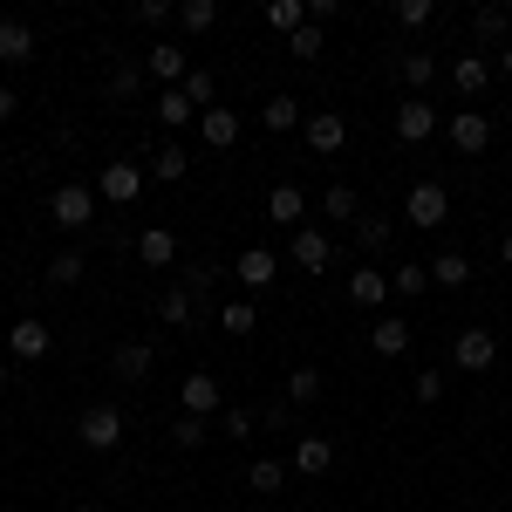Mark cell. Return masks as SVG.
<instances>
[{"label": "cell", "mask_w": 512, "mask_h": 512, "mask_svg": "<svg viewBox=\"0 0 512 512\" xmlns=\"http://www.w3.org/2000/svg\"><path fill=\"white\" fill-rule=\"evenodd\" d=\"M444 219H451V192H444L437 178L410 185V198H403V226H417V233H437Z\"/></svg>", "instance_id": "obj_1"}, {"label": "cell", "mask_w": 512, "mask_h": 512, "mask_svg": "<svg viewBox=\"0 0 512 512\" xmlns=\"http://www.w3.org/2000/svg\"><path fill=\"white\" fill-rule=\"evenodd\" d=\"M48 219H55L62 233H82V226L96 219V185H55V192H48Z\"/></svg>", "instance_id": "obj_2"}, {"label": "cell", "mask_w": 512, "mask_h": 512, "mask_svg": "<svg viewBox=\"0 0 512 512\" xmlns=\"http://www.w3.org/2000/svg\"><path fill=\"white\" fill-rule=\"evenodd\" d=\"M76 437H82V451H117L123 444V410L117 403H89L76 417Z\"/></svg>", "instance_id": "obj_3"}, {"label": "cell", "mask_w": 512, "mask_h": 512, "mask_svg": "<svg viewBox=\"0 0 512 512\" xmlns=\"http://www.w3.org/2000/svg\"><path fill=\"white\" fill-rule=\"evenodd\" d=\"M144 185H151V171H144V164H130V158H117V164H103V171H96V198H110V205H137Z\"/></svg>", "instance_id": "obj_4"}, {"label": "cell", "mask_w": 512, "mask_h": 512, "mask_svg": "<svg viewBox=\"0 0 512 512\" xmlns=\"http://www.w3.org/2000/svg\"><path fill=\"white\" fill-rule=\"evenodd\" d=\"M451 362H458L465 376H485V369L499 362V335H492V328H458V335H451Z\"/></svg>", "instance_id": "obj_5"}, {"label": "cell", "mask_w": 512, "mask_h": 512, "mask_svg": "<svg viewBox=\"0 0 512 512\" xmlns=\"http://www.w3.org/2000/svg\"><path fill=\"white\" fill-rule=\"evenodd\" d=\"M444 137H451L458 158H478V151L492 144V117H485V110H458V117L444 123Z\"/></svg>", "instance_id": "obj_6"}, {"label": "cell", "mask_w": 512, "mask_h": 512, "mask_svg": "<svg viewBox=\"0 0 512 512\" xmlns=\"http://www.w3.org/2000/svg\"><path fill=\"white\" fill-rule=\"evenodd\" d=\"M301 130H308V151H315V158H335V151L349 144V117H342V110H315Z\"/></svg>", "instance_id": "obj_7"}, {"label": "cell", "mask_w": 512, "mask_h": 512, "mask_svg": "<svg viewBox=\"0 0 512 512\" xmlns=\"http://www.w3.org/2000/svg\"><path fill=\"white\" fill-rule=\"evenodd\" d=\"M144 76H158V82H171V89H185L192 62H185V48H178V41H151V48H144Z\"/></svg>", "instance_id": "obj_8"}, {"label": "cell", "mask_w": 512, "mask_h": 512, "mask_svg": "<svg viewBox=\"0 0 512 512\" xmlns=\"http://www.w3.org/2000/svg\"><path fill=\"white\" fill-rule=\"evenodd\" d=\"M437 123H444V117H437L424 96H403V110H396V137H403V144H431Z\"/></svg>", "instance_id": "obj_9"}, {"label": "cell", "mask_w": 512, "mask_h": 512, "mask_svg": "<svg viewBox=\"0 0 512 512\" xmlns=\"http://www.w3.org/2000/svg\"><path fill=\"white\" fill-rule=\"evenodd\" d=\"M239 287H246V294H267V287H274L280 280V260L274 253H267V246H246V253H239Z\"/></svg>", "instance_id": "obj_10"}, {"label": "cell", "mask_w": 512, "mask_h": 512, "mask_svg": "<svg viewBox=\"0 0 512 512\" xmlns=\"http://www.w3.org/2000/svg\"><path fill=\"white\" fill-rule=\"evenodd\" d=\"M48 349H55L48 321H14V328H7V355H14V362H41Z\"/></svg>", "instance_id": "obj_11"}, {"label": "cell", "mask_w": 512, "mask_h": 512, "mask_svg": "<svg viewBox=\"0 0 512 512\" xmlns=\"http://www.w3.org/2000/svg\"><path fill=\"white\" fill-rule=\"evenodd\" d=\"M410 342H417V335H410V321H403V315H376V321H369V349H376V355H390V362H396V355H410Z\"/></svg>", "instance_id": "obj_12"}, {"label": "cell", "mask_w": 512, "mask_h": 512, "mask_svg": "<svg viewBox=\"0 0 512 512\" xmlns=\"http://www.w3.org/2000/svg\"><path fill=\"white\" fill-rule=\"evenodd\" d=\"M267 219L287 226V233H301V219H308V192H301V185H274V192H267Z\"/></svg>", "instance_id": "obj_13"}, {"label": "cell", "mask_w": 512, "mask_h": 512, "mask_svg": "<svg viewBox=\"0 0 512 512\" xmlns=\"http://www.w3.org/2000/svg\"><path fill=\"white\" fill-rule=\"evenodd\" d=\"M294 472L301 478H328L335 472V444H328V437H294Z\"/></svg>", "instance_id": "obj_14"}, {"label": "cell", "mask_w": 512, "mask_h": 512, "mask_svg": "<svg viewBox=\"0 0 512 512\" xmlns=\"http://www.w3.org/2000/svg\"><path fill=\"white\" fill-rule=\"evenodd\" d=\"M287 260H294L301 274H321V267L335 260V246H328V233H315V226H301V233H294V253H287Z\"/></svg>", "instance_id": "obj_15"}, {"label": "cell", "mask_w": 512, "mask_h": 512, "mask_svg": "<svg viewBox=\"0 0 512 512\" xmlns=\"http://www.w3.org/2000/svg\"><path fill=\"white\" fill-rule=\"evenodd\" d=\"M451 89H458L465 103L485 96V89H492V62H485V55H458V62H451Z\"/></svg>", "instance_id": "obj_16"}, {"label": "cell", "mask_w": 512, "mask_h": 512, "mask_svg": "<svg viewBox=\"0 0 512 512\" xmlns=\"http://www.w3.org/2000/svg\"><path fill=\"white\" fill-rule=\"evenodd\" d=\"M0 62L7 69H28L35 62V28L28 21H0Z\"/></svg>", "instance_id": "obj_17"}, {"label": "cell", "mask_w": 512, "mask_h": 512, "mask_svg": "<svg viewBox=\"0 0 512 512\" xmlns=\"http://www.w3.org/2000/svg\"><path fill=\"white\" fill-rule=\"evenodd\" d=\"M349 301L355 308H383V301H390V274H383V267H355L349 274Z\"/></svg>", "instance_id": "obj_18"}, {"label": "cell", "mask_w": 512, "mask_h": 512, "mask_svg": "<svg viewBox=\"0 0 512 512\" xmlns=\"http://www.w3.org/2000/svg\"><path fill=\"white\" fill-rule=\"evenodd\" d=\"M137 260H144V267H171V260H178V233H171V226H144V233H137Z\"/></svg>", "instance_id": "obj_19"}, {"label": "cell", "mask_w": 512, "mask_h": 512, "mask_svg": "<svg viewBox=\"0 0 512 512\" xmlns=\"http://www.w3.org/2000/svg\"><path fill=\"white\" fill-rule=\"evenodd\" d=\"M151 362H158V349H151V342H123V349L110 355V369H117L123 383H144V376H151Z\"/></svg>", "instance_id": "obj_20"}, {"label": "cell", "mask_w": 512, "mask_h": 512, "mask_svg": "<svg viewBox=\"0 0 512 512\" xmlns=\"http://www.w3.org/2000/svg\"><path fill=\"white\" fill-rule=\"evenodd\" d=\"M198 137H205L212 151H233L239 144V110H205V117H198Z\"/></svg>", "instance_id": "obj_21"}, {"label": "cell", "mask_w": 512, "mask_h": 512, "mask_svg": "<svg viewBox=\"0 0 512 512\" xmlns=\"http://www.w3.org/2000/svg\"><path fill=\"white\" fill-rule=\"evenodd\" d=\"M226 396H219V376H185V417H212Z\"/></svg>", "instance_id": "obj_22"}, {"label": "cell", "mask_w": 512, "mask_h": 512, "mask_svg": "<svg viewBox=\"0 0 512 512\" xmlns=\"http://www.w3.org/2000/svg\"><path fill=\"white\" fill-rule=\"evenodd\" d=\"M185 171H192L185 144H158V158H151V178H158V185H185Z\"/></svg>", "instance_id": "obj_23"}, {"label": "cell", "mask_w": 512, "mask_h": 512, "mask_svg": "<svg viewBox=\"0 0 512 512\" xmlns=\"http://www.w3.org/2000/svg\"><path fill=\"white\" fill-rule=\"evenodd\" d=\"M267 28L274 35H301L308 28V0H267Z\"/></svg>", "instance_id": "obj_24"}, {"label": "cell", "mask_w": 512, "mask_h": 512, "mask_svg": "<svg viewBox=\"0 0 512 512\" xmlns=\"http://www.w3.org/2000/svg\"><path fill=\"white\" fill-rule=\"evenodd\" d=\"M185 103H192L198 117L219 110V76H212V69H192V76H185Z\"/></svg>", "instance_id": "obj_25"}, {"label": "cell", "mask_w": 512, "mask_h": 512, "mask_svg": "<svg viewBox=\"0 0 512 512\" xmlns=\"http://www.w3.org/2000/svg\"><path fill=\"white\" fill-rule=\"evenodd\" d=\"M287 472H294V465H280V458H253V465H246V492H280Z\"/></svg>", "instance_id": "obj_26"}, {"label": "cell", "mask_w": 512, "mask_h": 512, "mask_svg": "<svg viewBox=\"0 0 512 512\" xmlns=\"http://www.w3.org/2000/svg\"><path fill=\"white\" fill-rule=\"evenodd\" d=\"M260 123H267L274 137H287V130L301 123V103H294V96H267V103H260Z\"/></svg>", "instance_id": "obj_27"}, {"label": "cell", "mask_w": 512, "mask_h": 512, "mask_svg": "<svg viewBox=\"0 0 512 512\" xmlns=\"http://www.w3.org/2000/svg\"><path fill=\"white\" fill-rule=\"evenodd\" d=\"M431 287V267H417V260H403V267H390V294H403V301H417Z\"/></svg>", "instance_id": "obj_28"}, {"label": "cell", "mask_w": 512, "mask_h": 512, "mask_svg": "<svg viewBox=\"0 0 512 512\" xmlns=\"http://www.w3.org/2000/svg\"><path fill=\"white\" fill-rule=\"evenodd\" d=\"M219 328H226V335H239V342H246V335H253V328H260V308H253V301H226V308H219Z\"/></svg>", "instance_id": "obj_29"}, {"label": "cell", "mask_w": 512, "mask_h": 512, "mask_svg": "<svg viewBox=\"0 0 512 512\" xmlns=\"http://www.w3.org/2000/svg\"><path fill=\"white\" fill-rule=\"evenodd\" d=\"M431 280H437V287H465V280H472V260H465V253H437Z\"/></svg>", "instance_id": "obj_30"}, {"label": "cell", "mask_w": 512, "mask_h": 512, "mask_svg": "<svg viewBox=\"0 0 512 512\" xmlns=\"http://www.w3.org/2000/svg\"><path fill=\"white\" fill-rule=\"evenodd\" d=\"M158 315L171 321V328H185V321L198 315V294H192V287H171V294H164V301H158Z\"/></svg>", "instance_id": "obj_31"}, {"label": "cell", "mask_w": 512, "mask_h": 512, "mask_svg": "<svg viewBox=\"0 0 512 512\" xmlns=\"http://www.w3.org/2000/svg\"><path fill=\"white\" fill-rule=\"evenodd\" d=\"M192 117H198V110L185 103V89H164V96H158V123H164V130H185Z\"/></svg>", "instance_id": "obj_32"}, {"label": "cell", "mask_w": 512, "mask_h": 512, "mask_svg": "<svg viewBox=\"0 0 512 512\" xmlns=\"http://www.w3.org/2000/svg\"><path fill=\"white\" fill-rule=\"evenodd\" d=\"M178 21H185V35H212V28H219V7H212V0H185Z\"/></svg>", "instance_id": "obj_33"}, {"label": "cell", "mask_w": 512, "mask_h": 512, "mask_svg": "<svg viewBox=\"0 0 512 512\" xmlns=\"http://www.w3.org/2000/svg\"><path fill=\"white\" fill-rule=\"evenodd\" d=\"M315 396H321V369H308V362L287 369V403H315Z\"/></svg>", "instance_id": "obj_34"}, {"label": "cell", "mask_w": 512, "mask_h": 512, "mask_svg": "<svg viewBox=\"0 0 512 512\" xmlns=\"http://www.w3.org/2000/svg\"><path fill=\"white\" fill-rule=\"evenodd\" d=\"M472 28H478V41H506V7H478Z\"/></svg>", "instance_id": "obj_35"}, {"label": "cell", "mask_w": 512, "mask_h": 512, "mask_svg": "<svg viewBox=\"0 0 512 512\" xmlns=\"http://www.w3.org/2000/svg\"><path fill=\"white\" fill-rule=\"evenodd\" d=\"M390 219H355V239H362V246H369V253H383V246H390Z\"/></svg>", "instance_id": "obj_36"}, {"label": "cell", "mask_w": 512, "mask_h": 512, "mask_svg": "<svg viewBox=\"0 0 512 512\" xmlns=\"http://www.w3.org/2000/svg\"><path fill=\"white\" fill-rule=\"evenodd\" d=\"M431 76H437V55H417V48H410V55H403V82H410V89H424Z\"/></svg>", "instance_id": "obj_37"}, {"label": "cell", "mask_w": 512, "mask_h": 512, "mask_svg": "<svg viewBox=\"0 0 512 512\" xmlns=\"http://www.w3.org/2000/svg\"><path fill=\"white\" fill-rule=\"evenodd\" d=\"M321 212H328V219H355L362 205H355V192H349V185H328V198H321Z\"/></svg>", "instance_id": "obj_38"}, {"label": "cell", "mask_w": 512, "mask_h": 512, "mask_svg": "<svg viewBox=\"0 0 512 512\" xmlns=\"http://www.w3.org/2000/svg\"><path fill=\"white\" fill-rule=\"evenodd\" d=\"M431 0H396V28H431Z\"/></svg>", "instance_id": "obj_39"}, {"label": "cell", "mask_w": 512, "mask_h": 512, "mask_svg": "<svg viewBox=\"0 0 512 512\" xmlns=\"http://www.w3.org/2000/svg\"><path fill=\"white\" fill-rule=\"evenodd\" d=\"M48 280H55V287H76L82 280V253H55V260H48Z\"/></svg>", "instance_id": "obj_40"}, {"label": "cell", "mask_w": 512, "mask_h": 512, "mask_svg": "<svg viewBox=\"0 0 512 512\" xmlns=\"http://www.w3.org/2000/svg\"><path fill=\"white\" fill-rule=\"evenodd\" d=\"M287 55H301V62H315V55H321V21H308L301 35H287Z\"/></svg>", "instance_id": "obj_41"}, {"label": "cell", "mask_w": 512, "mask_h": 512, "mask_svg": "<svg viewBox=\"0 0 512 512\" xmlns=\"http://www.w3.org/2000/svg\"><path fill=\"white\" fill-rule=\"evenodd\" d=\"M137 89H144V69H137V62H123L117 76H110V96H137Z\"/></svg>", "instance_id": "obj_42"}, {"label": "cell", "mask_w": 512, "mask_h": 512, "mask_svg": "<svg viewBox=\"0 0 512 512\" xmlns=\"http://www.w3.org/2000/svg\"><path fill=\"white\" fill-rule=\"evenodd\" d=\"M410 390H417V403H437V396H444V369H417Z\"/></svg>", "instance_id": "obj_43"}, {"label": "cell", "mask_w": 512, "mask_h": 512, "mask_svg": "<svg viewBox=\"0 0 512 512\" xmlns=\"http://www.w3.org/2000/svg\"><path fill=\"white\" fill-rule=\"evenodd\" d=\"M171 437H178L185 451H198V444H205L212 431H205V417H178V431H171Z\"/></svg>", "instance_id": "obj_44"}, {"label": "cell", "mask_w": 512, "mask_h": 512, "mask_svg": "<svg viewBox=\"0 0 512 512\" xmlns=\"http://www.w3.org/2000/svg\"><path fill=\"white\" fill-rule=\"evenodd\" d=\"M253 431H260V417H253V410H239V403H233V410H226V437H253Z\"/></svg>", "instance_id": "obj_45"}, {"label": "cell", "mask_w": 512, "mask_h": 512, "mask_svg": "<svg viewBox=\"0 0 512 512\" xmlns=\"http://www.w3.org/2000/svg\"><path fill=\"white\" fill-rule=\"evenodd\" d=\"M171 14H178V7H171V0H144V7H137V21H144V28H164V21H171Z\"/></svg>", "instance_id": "obj_46"}, {"label": "cell", "mask_w": 512, "mask_h": 512, "mask_svg": "<svg viewBox=\"0 0 512 512\" xmlns=\"http://www.w3.org/2000/svg\"><path fill=\"white\" fill-rule=\"evenodd\" d=\"M287 410H294V403H267V410H260V424H267V431H287Z\"/></svg>", "instance_id": "obj_47"}, {"label": "cell", "mask_w": 512, "mask_h": 512, "mask_svg": "<svg viewBox=\"0 0 512 512\" xmlns=\"http://www.w3.org/2000/svg\"><path fill=\"white\" fill-rule=\"evenodd\" d=\"M14 117V89H7V82H0V123Z\"/></svg>", "instance_id": "obj_48"}, {"label": "cell", "mask_w": 512, "mask_h": 512, "mask_svg": "<svg viewBox=\"0 0 512 512\" xmlns=\"http://www.w3.org/2000/svg\"><path fill=\"white\" fill-rule=\"evenodd\" d=\"M499 76L512 82V41H506V48H499Z\"/></svg>", "instance_id": "obj_49"}, {"label": "cell", "mask_w": 512, "mask_h": 512, "mask_svg": "<svg viewBox=\"0 0 512 512\" xmlns=\"http://www.w3.org/2000/svg\"><path fill=\"white\" fill-rule=\"evenodd\" d=\"M499 260H506V267H512V226H506V239H499Z\"/></svg>", "instance_id": "obj_50"}, {"label": "cell", "mask_w": 512, "mask_h": 512, "mask_svg": "<svg viewBox=\"0 0 512 512\" xmlns=\"http://www.w3.org/2000/svg\"><path fill=\"white\" fill-rule=\"evenodd\" d=\"M0 390H7V355H0Z\"/></svg>", "instance_id": "obj_51"}, {"label": "cell", "mask_w": 512, "mask_h": 512, "mask_svg": "<svg viewBox=\"0 0 512 512\" xmlns=\"http://www.w3.org/2000/svg\"><path fill=\"white\" fill-rule=\"evenodd\" d=\"M76 512H103V506H76Z\"/></svg>", "instance_id": "obj_52"}]
</instances>
